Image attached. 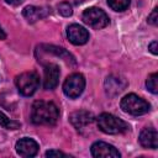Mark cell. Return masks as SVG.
Instances as JSON below:
<instances>
[{"label": "cell", "instance_id": "cell-1", "mask_svg": "<svg viewBox=\"0 0 158 158\" xmlns=\"http://www.w3.org/2000/svg\"><path fill=\"white\" fill-rule=\"evenodd\" d=\"M59 117V110L52 101L37 100L32 105L31 121L35 125H54Z\"/></svg>", "mask_w": 158, "mask_h": 158}, {"label": "cell", "instance_id": "cell-2", "mask_svg": "<svg viewBox=\"0 0 158 158\" xmlns=\"http://www.w3.org/2000/svg\"><path fill=\"white\" fill-rule=\"evenodd\" d=\"M96 123H98V127L107 135H118L130 130V126L127 122H125L123 120L111 114H105V112L96 118Z\"/></svg>", "mask_w": 158, "mask_h": 158}, {"label": "cell", "instance_id": "cell-3", "mask_svg": "<svg viewBox=\"0 0 158 158\" xmlns=\"http://www.w3.org/2000/svg\"><path fill=\"white\" fill-rule=\"evenodd\" d=\"M120 105L125 112L133 115V116H139V115L147 114L151 107L146 100L137 96L136 94H128V95L123 96Z\"/></svg>", "mask_w": 158, "mask_h": 158}, {"label": "cell", "instance_id": "cell-4", "mask_svg": "<svg viewBox=\"0 0 158 158\" xmlns=\"http://www.w3.org/2000/svg\"><path fill=\"white\" fill-rule=\"evenodd\" d=\"M15 84L23 96H31L40 86V77L36 72H25L16 77Z\"/></svg>", "mask_w": 158, "mask_h": 158}, {"label": "cell", "instance_id": "cell-5", "mask_svg": "<svg viewBox=\"0 0 158 158\" xmlns=\"http://www.w3.org/2000/svg\"><path fill=\"white\" fill-rule=\"evenodd\" d=\"M83 21L96 30L104 28L109 25V16L106 15V12L99 7H89L83 12Z\"/></svg>", "mask_w": 158, "mask_h": 158}, {"label": "cell", "instance_id": "cell-6", "mask_svg": "<svg viewBox=\"0 0 158 158\" xmlns=\"http://www.w3.org/2000/svg\"><path fill=\"white\" fill-rule=\"evenodd\" d=\"M84 88H85V79L79 73H74L69 75L63 84V91L70 99H75L80 96L81 93L84 91Z\"/></svg>", "mask_w": 158, "mask_h": 158}, {"label": "cell", "instance_id": "cell-7", "mask_svg": "<svg viewBox=\"0 0 158 158\" xmlns=\"http://www.w3.org/2000/svg\"><path fill=\"white\" fill-rule=\"evenodd\" d=\"M126 86H127L126 79H123L122 77H118V75H109L104 83L105 93L107 96H111V98L118 95L121 91L125 90Z\"/></svg>", "mask_w": 158, "mask_h": 158}, {"label": "cell", "instance_id": "cell-8", "mask_svg": "<svg viewBox=\"0 0 158 158\" xmlns=\"http://www.w3.org/2000/svg\"><path fill=\"white\" fill-rule=\"evenodd\" d=\"M16 152L19 156L21 157H35L38 152V144L35 139L32 138H28V137H23L21 139H19L16 142Z\"/></svg>", "mask_w": 158, "mask_h": 158}, {"label": "cell", "instance_id": "cell-9", "mask_svg": "<svg viewBox=\"0 0 158 158\" xmlns=\"http://www.w3.org/2000/svg\"><path fill=\"white\" fill-rule=\"evenodd\" d=\"M69 121L78 131H81L85 127H88L89 125H91V122L94 121V116L91 112H89L86 110H78V111H74L70 114Z\"/></svg>", "mask_w": 158, "mask_h": 158}, {"label": "cell", "instance_id": "cell-10", "mask_svg": "<svg viewBox=\"0 0 158 158\" xmlns=\"http://www.w3.org/2000/svg\"><path fill=\"white\" fill-rule=\"evenodd\" d=\"M67 37H68V40L73 44L80 46V44H84V43L88 42V40H89V32L83 26L77 25V23H73L67 30Z\"/></svg>", "mask_w": 158, "mask_h": 158}, {"label": "cell", "instance_id": "cell-11", "mask_svg": "<svg viewBox=\"0 0 158 158\" xmlns=\"http://www.w3.org/2000/svg\"><path fill=\"white\" fill-rule=\"evenodd\" d=\"M59 67L54 63H48L44 65V79H43V86L47 90H52L58 85L59 80Z\"/></svg>", "mask_w": 158, "mask_h": 158}, {"label": "cell", "instance_id": "cell-12", "mask_svg": "<svg viewBox=\"0 0 158 158\" xmlns=\"http://www.w3.org/2000/svg\"><path fill=\"white\" fill-rule=\"evenodd\" d=\"M93 157H105V158H120V152L111 144L105 142H95L91 146Z\"/></svg>", "mask_w": 158, "mask_h": 158}, {"label": "cell", "instance_id": "cell-13", "mask_svg": "<svg viewBox=\"0 0 158 158\" xmlns=\"http://www.w3.org/2000/svg\"><path fill=\"white\" fill-rule=\"evenodd\" d=\"M48 14H49V9L43 6H26L22 11L23 17L30 23H33V22H37L38 20L44 19Z\"/></svg>", "mask_w": 158, "mask_h": 158}, {"label": "cell", "instance_id": "cell-14", "mask_svg": "<svg viewBox=\"0 0 158 158\" xmlns=\"http://www.w3.org/2000/svg\"><path fill=\"white\" fill-rule=\"evenodd\" d=\"M158 135H157V131L156 128L153 127H146L141 131L139 133V143L141 146H143L144 148H151V149H156L157 146H158Z\"/></svg>", "mask_w": 158, "mask_h": 158}, {"label": "cell", "instance_id": "cell-15", "mask_svg": "<svg viewBox=\"0 0 158 158\" xmlns=\"http://www.w3.org/2000/svg\"><path fill=\"white\" fill-rule=\"evenodd\" d=\"M41 47L44 48V49H41V51L48 52V53H53V54H56L57 57H59V58H62L63 60H65L68 64L75 65V59H74V57H73L69 52H67L64 48L56 47V46H47V44H43V46H41Z\"/></svg>", "mask_w": 158, "mask_h": 158}, {"label": "cell", "instance_id": "cell-16", "mask_svg": "<svg viewBox=\"0 0 158 158\" xmlns=\"http://www.w3.org/2000/svg\"><path fill=\"white\" fill-rule=\"evenodd\" d=\"M0 126L7 128V130H17L21 125L20 122L17 121H14V120H10L6 115H4L1 111H0Z\"/></svg>", "mask_w": 158, "mask_h": 158}, {"label": "cell", "instance_id": "cell-17", "mask_svg": "<svg viewBox=\"0 0 158 158\" xmlns=\"http://www.w3.org/2000/svg\"><path fill=\"white\" fill-rule=\"evenodd\" d=\"M131 0H107L109 6L115 11H123L128 7Z\"/></svg>", "mask_w": 158, "mask_h": 158}, {"label": "cell", "instance_id": "cell-18", "mask_svg": "<svg viewBox=\"0 0 158 158\" xmlns=\"http://www.w3.org/2000/svg\"><path fill=\"white\" fill-rule=\"evenodd\" d=\"M146 86L152 94L158 93V74L157 73H153L148 77V79L146 80Z\"/></svg>", "mask_w": 158, "mask_h": 158}, {"label": "cell", "instance_id": "cell-19", "mask_svg": "<svg viewBox=\"0 0 158 158\" xmlns=\"http://www.w3.org/2000/svg\"><path fill=\"white\" fill-rule=\"evenodd\" d=\"M58 12H59L62 16H65V17L70 16V15L73 14V9H72V5H70L69 2H67V1H64V2H60V4L58 5Z\"/></svg>", "mask_w": 158, "mask_h": 158}, {"label": "cell", "instance_id": "cell-20", "mask_svg": "<svg viewBox=\"0 0 158 158\" xmlns=\"http://www.w3.org/2000/svg\"><path fill=\"white\" fill-rule=\"evenodd\" d=\"M157 10H158V9H157V7H154V9H153V11L151 12V15L148 16V22H149L151 25H154V26L158 23V15H157Z\"/></svg>", "mask_w": 158, "mask_h": 158}, {"label": "cell", "instance_id": "cell-21", "mask_svg": "<svg viewBox=\"0 0 158 158\" xmlns=\"http://www.w3.org/2000/svg\"><path fill=\"white\" fill-rule=\"evenodd\" d=\"M46 157H68L65 153L60 152V151H56V149H51L46 152Z\"/></svg>", "mask_w": 158, "mask_h": 158}, {"label": "cell", "instance_id": "cell-22", "mask_svg": "<svg viewBox=\"0 0 158 158\" xmlns=\"http://www.w3.org/2000/svg\"><path fill=\"white\" fill-rule=\"evenodd\" d=\"M148 49H149V51H151L153 54H157V53H158V51H157V41H153V42L149 44Z\"/></svg>", "mask_w": 158, "mask_h": 158}, {"label": "cell", "instance_id": "cell-23", "mask_svg": "<svg viewBox=\"0 0 158 158\" xmlns=\"http://www.w3.org/2000/svg\"><path fill=\"white\" fill-rule=\"evenodd\" d=\"M7 4H10V5H19V4H21L22 2V0H5Z\"/></svg>", "mask_w": 158, "mask_h": 158}, {"label": "cell", "instance_id": "cell-24", "mask_svg": "<svg viewBox=\"0 0 158 158\" xmlns=\"http://www.w3.org/2000/svg\"><path fill=\"white\" fill-rule=\"evenodd\" d=\"M5 38H6V35H5L4 30L0 27V40H5Z\"/></svg>", "mask_w": 158, "mask_h": 158}]
</instances>
